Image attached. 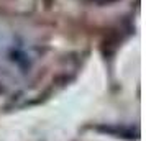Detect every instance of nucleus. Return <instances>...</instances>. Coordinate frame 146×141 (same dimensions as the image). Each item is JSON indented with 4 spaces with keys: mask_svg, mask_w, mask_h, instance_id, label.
I'll return each instance as SVG.
<instances>
[]
</instances>
